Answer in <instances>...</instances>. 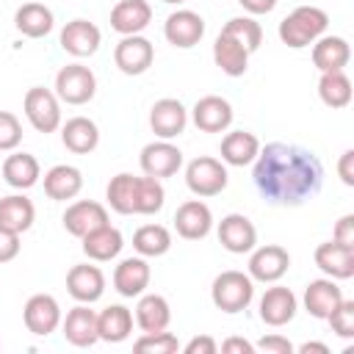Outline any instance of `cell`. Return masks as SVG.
I'll return each instance as SVG.
<instances>
[{"mask_svg": "<svg viewBox=\"0 0 354 354\" xmlns=\"http://www.w3.org/2000/svg\"><path fill=\"white\" fill-rule=\"evenodd\" d=\"M257 194L282 207H296L313 199L324 185V163L313 149L299 144L271 141L260 147L252 169Z\"/></svg>", "mask_w": 354, "mask_h": 354, "instance_id": "1", "label": "cell"}, {"mask_svg": "<svg viewBox=\"0 0 354 354\" xmlns=\"http://www.w3.org/2000/svg\"><path fill=\"white\" fill-rule=\"evenodd\" d=\"M105 196H108L111 210H116L122 216H152L166 202V191H163L160 180L147 177V174L133 177L127 171L111 177Z\"/></svg>", "mask_w": 354, "mask_h": 354, "instance_id": "2", "label": "cell"}, {"mask_svg": "<svg viewBox=\"0 0 354 354\" xmlns=\"http://www.w3.org/2000/svg\"><path fill=\"white\" fill-rule=\"evenodd\" d=\"M329 28V17L324 8L318 6H296L282 22H279V39L282 44H288L290 50H301L310 47L318 36H324Z\"/></svg>", "mask_w": 354, "mask_h": 354, "instance_id": "3", "label": "cell"}, {"mask_svg": "<svg viewBox=\"0 0 354 354\" xmlns=\"http://www.w3.org/2000/svg\"><path fill=\"white\" fill-rule=\"evenodd\" d=\"M210 299L227 315L243 313L254 299V279L243 271H221L210 285Z\"/></svg>", "mask_w": 354, "mask_h": 354, "instance_id": "4", "label": "cell"}, {"mask_svg": "<svg viewBox=\"0 0 354 354\" xmlns=\"http://www.w3.org/2000/svg\"><path fill=\"white\" fill-rule=\"evenodd\" d=\"M230 183L227 166L210 155H199L185 166V185L196 196H218Z\"/></svg>", "mask_w": 354, "mask_h": 354, "instance_id": "5", "label": "cell"}, {"mask_svg": "<svg viewBox=\"0 0 354 354\" xmlns=\"http://www.w3.org/2000/svg\"><path fill=\"white\" fill-rule=\"evenodd\" d=\"M97 94V77L86 64H66L55 75V97L66 105H86Z\"/></svg>", "mask_w": 354, "mask_h": 354, "instance_id": "6", "label": "cell"}, {"mask_svg": "<svg viewBox=\"0 0 354 354\" xmlns=\"http://www.w3.org/2000/svg\"><path fill=\"white\" fill-rule=\"evenodd\" d=\"M22 108L36 133L47 136L61 127V100L55 97V91L44 88V86H33V88H28Z\"/></svg>", "mask_w": 354, "mask_h": 354, "instance_id": "7", "label": "cell"}, {"mask_svg": "<svg viewBox=\"0 0 354 354\" xmlns=\"http://www.w3.org/2000/svg\"><path fill=\"white\" fill-rule=\"evenodd\" d=\"M249 277L254 282H279L288 268H290V254L288 249H282L279 243H266V246H254L249 252Z\"/></svg>", "mask_w": 354, "mask_h": 354, "instance_id": "8", "label": "cell"}, {"mask_svg": "<svg viewBox=\"0 0 354 354\" xmlns=\"http://www.w3.org/2000/svg\"><path fill=\"white\" fill-rule=\"evenodd\" d=\"M138 163H141V171L147 177H155V180H163V177H174L183 166V152L180 147H174L171 141L160 138V141H149L141 155H138Z\"/></svg>", "mask_w": 354, "mask_h": 354, "instance_id": "9", "label": "cell"}, {"mask_svg": "<svg viewBox=\"0 0 354 354\" xmlns=\"http://www.w3.org/2000/svg\"><path fill=\"white\" fill-rule=\"evenodd\" d=\"M22 321L28 332L47 337L61 326V304L50 293H33L22 307Z\"/></svg>", "mask_w": 354, "mask_h": 354, "instance_id": "10", "label": "cell"}, {"mask_svg": "<svg viewBox=\"0 0 354 354\" xmlns=\"http://www.w3.org/2000/svg\"><path fill=\"white\" fill-rule=\"evenodd\" d=\"M155 61V47L147 36H122V41L113 50V64L124 75H144Z\"/></svg>", "mask_w": 354, "mask_h": 354, "instance_id": "11", "label": "cell"}, {"mask_svg": "<svg viewBox=\"0 0 354 354\" xmlns=\"http://www.w3.org/2000/svg\"><path fill=\"white\" fill-rule=\"evenodd\" d=\"M163 36L171 47H180V50H188L194 44L202 41L205 36V19L191 11V8H177L174 14L166 17L163 22Z\"/></svg>", "mask_w": 354, "mask_h": 354, "instance_id": "12", "label": "cell"}, {"mask_svg": "<svg viewBox=\"0 0 354 354\" xmlns=\"http://www.w3.org/2000/svg\"><path fill=\"white\" fill-rule=\"evenodd\" d=\"M296 310H299V299L290 288H282V285H274L260 296V321L266 326H285L296 318Z\"/></svg>", "mask_w": 354, "mask_h": 354, "instance_id": "13", "label": "cell"}, {"mask_svg": "<svg viewBox=\"0 0 354 354\" xmlns=\"http://www.w3.org/2000/svg\"><path fill=\"white\" fill-rule=\"evenodd\" d=\"M174 230L185 241H202L213 230V213L202 199H188L174 210Z\"/></svg>", "mask_w": 354, "mask_h": 354, "instance_id": "14", "label": "cell"}, {"mask_svg": "<svg viewBox=\"0 0 354 354\" xmlns=\"http://www.w3.org/2000/svg\"><path fill=\"white\" fill-rule=\"evenodd\" d=\"M218 243L232 254H249L257 246V230L243 213H227L218 221Z\"/></svg>", "mask_w": 354, "mask_h": 354, "instance_id": "15", "label": "cell"}, {"mask_svg": "<svg viewBox=\"0 0 354 354\" xmlns=\"http://www.w3.org/2000/svg\"><path fill=\"white\" fill-rule=\"evenodd\" d=\"M185 124H188V111H185V105H183L180 100H174V97L158 100V102L152 105V111H149V127H152V133H155L158 138L171 141V138H177V136L185 130Z\"/></svg>", "mask_w": 354, "mask_h": 354, "instance_id": "16", "label": "cell"}, {"mask_svg": "<svg viewBox=\"0 0 354 354\" xmlns=\"http://www.w3.org/2000/svg\"><path fill=\"white\" fill-rule=\"evenodd\" d=\"M66 290H69V296L75 301L94 304L105 293V274L97 266H88V263L72 266L69 274H66Z\"/></svg>", "mask_w": 354, "mask_h": 354, "instance_id": "17", "label": "cell"}, {"mask_svg": "<svg viewBox=\"0 0 354 354\" xmlns=\"http://www.w3.org/2000/svg\"><path fill=\"white\" fill-rule=\"evenodd\" d=\"M61 332L66 337V343L77 346V348H88L100 340V332H97V313L88 307V304H80L72 307L66 313V318H61Z\"/></svg>", "mask_w": 354, "mask_h": 354, "instance_id": "18", "label": "cell"}, {"mask_svg": "<svg viewBox=\"0 0 354 354\" xmlns=\"http://www.w3.org/2000/svg\"><path fill=\"white\" fill-rule=\"evenodd\" d=\"M58 41H61L64 53H69V55H75V58H88V55H94V53L100 50L102 33H100V28H97L94 22H88V19H72V22L64 25Z\"/></svg>", "mask_w": 354, "mask_h": 354, "instance_id": "19", "label": "cell"}, {"mask_svg": "<svg viewBox=\"0 0 354 354\" xmlns=\"http://www.w3.org/2000/svg\"><path fill=\"white\" fill-rule=\"evenodd\" d=\"M191 119L202 133H224L232 124V105L218 94H207L196 100V105L191 108Z\"/></svg>", "mask_w": 354, "mask_h": 354, "instance_id": "20", "label": "cell"}, {"mask_svg": "<svg viewBox=\"0 0 354 354\" xmlns=\"http://www.w3.org/2000/svg\"><path fill=\"white\" fill-rule=\"evenodd\" d=\"M102 224H108V210H105V205H100L94 199H77L64 210V230L75 238H83L86 232H91Z\"/></svg>", "mask_w": 354, "mask_h": 354, "instance_id": "21", "label": "cell"}, {"mask_svg": "<svg viewBox=\"0 0 354 354\" xmlns=\"http://www.w3.org/2000/svg\"><path fill=\"white\" fill-rule=\"evenodd\" d=\"M149 279H152V271H149V263L147 257H124L116 268H113V288L119 296L124 299H133V296H141L147 288H149Z\"/></svg>", "mask_w": 354, "mask_h": 354, "instance_id": "22", "label": "cell"}, {"mask_svg": "<svg viewBox=\"0 0 354 354\" xmlns=\"http://www.w3.org/2000/svg\"><path fill=\"white\" fill-rule=\"evenodd\" d=\"M343 299H346V296H343L337 279H332V277L313 279V282H307V288H304V310H307L313 318H321V321H326L329 313H332Z\"/></svg>", "mask_w": 354, "mask_h": 354, "instance_id": "23", "label": "cell"}, {"mask_svg": "<svg viewBox=\"0 0 354 354\" xmlns=\"http://www.w3.org/2000/svg\"><path fill=\"white\" fill-rule=\"evenodd\" d=\"M313 257H315V266L332 279H351L354 277V246L326 241L315 249Z\"/></svg>", "mask_w": 354, "mask_h": 354, "instance_id": "24", "label": "cell"}, {"mask_svg": "<svg viewBox=\"0 0 354 354\" xmlns=\"http://www.w3.org/2000/svg\"><path fill=\"white\" fill-rule=\"evenodd\" d=\"M152 22V6L147 0H119L111 8V28L122 36H136Z\"/></svg>", "mask_w": 354, "mask_h": 354, "instance_id": "25", "label": "cell"}, {"mask_svg": "<svg viewBox=\"0 0 354 354\" xmlns=\"http://www.w3.org/2000/svg\"><path fill=\"white\" fill-rule=\"evenodd\" d=\"M80 241H83V254L88 260H94V263H108V260L119 257V252L124 246L122 232L116 227H111V221L97 227V230H91V232H86Z\"/></svg>", "mask_w": 354, "mask_h": 354, "instance_id": "26", "label": "cell"}, {"mask_svg": "<svg viewBox=\"0 0 354 354\" xmlns=\"http://www.w3.org/2000/svg\"><path fill=\"white\" fill-rule=\"evenodd\" d=\"M80 191H83V174L77 166L58 163V166L44 171V194L50 199L66 202V199H75Z\"/></svg>", "mask_w": 354, "mask_h": 354, "instance_id": "27", "label": "cell"}, {"mask_svg": "<svg viewBox=\"0 0 354 354\" xmlns=\"http://www.w3.org/2000/svg\"><path fill=\"white\" fill-rule=\"evenodd\" d=\"M61 141L75 155H88L100 144V127L88 116H72L61 127Z\"/></svg>", "mask_w": 354, "mask_h": 354, "instance_id": "28", "label": "cell"}, {"mask_svg": "<svg viewBox=\"0 0 354 354\" xmlns=\"http://www.w3.org/2000/svg\"><path fill=\"white\" fill-rule=\"evenodd\" d=\"M351 61V47L343 36H318L313 41V64L318 72H335L343 69Z\"/></svg>", "mask_w": 354, "mask_h": 354, "instance_id": "29", "label": "cell"}, {"mask_svg": "<svg viewBox=\"0 0 354 354\" xmlns=\"http://www.w3.org/2000/svg\"><path fill=\"white\" fill-rule=\"evenodd\" d=\"M136 324L141 332H163L171 324V307L160 293H141L136 304Z\"/></svg>", "mask_w": 354, "mask_h": 354, "instance_id": "30", "label": "cell"}, {"mask_svg": "<svg viewBox=\"0 0 354 354\" xmlns=\"http://www.w3.org/2000/svg\"><path fill=\"white\" fill-rule=\"evenodd\" d=\"M249 55H252V53H249L241 41H235L232 36H227V33H218L216 41H213V61H216V66H218L224 75H230V77H241V75L246 72Z\"/></svg>", "mask_w": 354, "mask_h": 354, "instance_id": "31", "label": "cell"}, {"mask_svg": "<svg viewBox=\"0 0 354 354\" xmlns=\"http://www.w3.org/2000/svg\"><path fill=\"white\" fill-rule=\"evenodd\" d=\"M260 152V141L249 130H232L221 138V163L227 166H249Z\"/></svg>", "mask_w": 354, "mask_h": 354, "instance_id": "32", "label": "cell"}, {"mask_svg": "<svg viewBox=\"0 0 354 354\" xmlns=\"http://www.w3.org/2000/svg\"><path fill=\"white\" fill-rule=\"evenodd\" d=\"M39 177H41V166L30 152H14L3 160V180L17 191L33 188Z\"/></svg>", "mask_w": 354, "mask_h": 354, "instance_id": "33", "label": "cell"}, {"mask_svg": "<svg viewBox=\"0 0 354 354\" xmlns=\"http://www.w3.org/2000/svg\"><path fill=\"white\" fill-rule=\"evenodd\" d=\"M36 221V207L25 194H8L0 199V227L11 232H28Z\"/></svg>", "mask_w": 354, "mask_h": 354, "instance_id": "34", "label": "cell"}, {"mask_svg": "<svg viewBox=\"0 0 354 354\" xmlns=\"http://www.w3.org/2000/svg\"><path fill=\"white\" fill-rule=\"evenodd\" d=\"M14 25H17V30L22 36L41 39V36H47L53 30L55 17H53V11L44 3H22L17 8V14H14Z\"/></svg>", "mask_w": 354, "mask_h": 354, "instance_id": "35", "label": "cell"}, {"mask_svg": "<svg viewBox=\"0 0 354 354\" xmlns=\"http://www.w3.org/2000/svg\"><path fill=\"white\" fill-rule=\"evenodd\" d=\"M97 332L105 343H122L133 332V313L124 304H108L102 313H97Z\"/></svg>", "mask_w": 354, "mask_h": 354, "instance_id": "36", "label": "cell"}, {"mask_svg": "<svg viewBox=\"0 0 354 354\" xmlns=\"http://www.w3.org/2000/svg\"><path fill=\"white\" fill-rule=\"evenodd\" d=\"M351 80L343 69H335V72H321L318 77V97L324 105L329 108H346L351 102Z\"/></svg>", "mask_w": 354, "mask_h": 354, "instance_id": "37", "label": "cell"}, {"mask_svg": "<svg viewBox=\"0 0 354 354\" xmlns=\"http://www.w3.org/2000/svg\"><path fill=\"white\" fill-rule=\"evenodd\" d=\"M133 249L141 257H160L171 249V232L163 224H144L133 232Z\"/></svg>", "mask_w": 354, "mask_h": 354, "instance_id": "38", "label": "cell"}, {"mask_svg": "<svg viewBox=\"0 0 354 354\" xmlns=\"http://www.w3.org/2000/svg\"><path fill=\"white\" fill-rule=\"evenodd\" d=\"M221 33L232 36L235 41H241L249 53H254V50L260 47V41H263V28H260V22H254L252 17H232V19L221 28Z\"/></svg>", "mask_w": 354, "mask_h": 354, "instance_id": "39", "label": "cell"}, {"mask_svg": "<svg viewBox=\"0 0 354 354\" xmlns=\"http://www.w3.org/2000/svg\"><path fill=\"white\" fill-rule=\"evenodd\" d=\"M133 348L141 354H174V351H180V340L166 329L163 332H144L133 343Z\"/></svg>", "mask_w": 354, "mask_h": 354, "instance_id": "40", "label": "cell"}, {"mask_svg": "<svg viewBox=\"0 0 354 354\" xmlns=\"http://www.w3.org/2000/svg\"><path fill=\"white\" fill-rule=\"evenodd\" d=\"M329 326H332V332L337 335V337H346V340H351L354 337V301L351 299H343L332 313H329Z\"/></svg>", "mask_w": 354, "mask_h": 354, "instance_id": "41", "label": "cell"}, {"mask_svg": "<svg viewBox=\"0 0 354 354\" xmlns=\"http://www.w3.org/2000/svg\"><path fill=\"white\" fill-rule=\"evenodd\" d=\"M22 141V124L11 111H0V152H14Z\"/></svg>", "mask_w": 354, "mask_h": 354, "instance_id": "42", "label": "cell"}, {"mask_svg": "<svg viewBox=\"0 0 354 354\" xmlns=\"http://www.w3.org/2000/svg\"><path fill=\"white\" fill-rule=\"evenodd\" d=\"M254 348H260L266 354H293V343L282 335H266L254 343Z\"/></svg>", "mask_w": 354, "mask_h": 354, "instance_id": "43", "label": "cell"}, {"mask_svg": "<svg viewBox=\"0 0 354 354\" xmlns=\"http://www.w3.org/2000/svg\"><path fill=\"white\" fill-rule=\"evenodd\" d=\"M19 232H11L6 227H0V263H8L19 254Z\"/></svg>", "mask_w": 354, "mask_h": 354, "instance_id": "44", "label": "cell"}, {"mask_svg": "<svg viewBox=\"0 0 354 354\" xmlns=\"http://www.w3.org/2000/svg\"><path fill=\"white\" fill-rule=\"evenodd\" d=\"M332 241L346 243V246H354V213H346V216L337 218V224L332 230Z\"/></svg>", "mask_w": 354, "mask_h": 354, "instance_id": "45", "label": "cell"}, {"mask_svg": "<svg viewBox=\"0 0 354 354\" xmlns=\"http://www.w3.org/2000/svg\"><path fill=\"white\" fill-rule=\"evenodd\" d=\"M185 354H216L218 351V343L210 337V335H196L191 337L185 346H183Z\"/></svg>", "mask_w": 354, "mask_h": 354, "instance_id": "46", "label": "cell"}, {"mask_svg": "<svg viewBox=\"0 0 354 354\" xmlns=\"http://www.w3.org/2000/svg\"><path fill=\"white\" fill-rule=\"evenodd\" d=\"M337 174L346 185H354V149H346L337 160Z\"/></svg>", "mask_w": 354, "mask_h": 354, "instance_id": "47", "label": "cell"}, {"mask_svg": "<svg viewBox=\"0 0 354 354\" xmlns=\"http://www.w3.org/2000/svg\"><path fill=\"white\" fill-rule=\"evenodd\" d=\"M221 351H224V354H252V351H254V343H249V340H243V337H227V340L221 343Z\"/></svg>", "mask_w": 354, "mask_h": 354, "instance_id": "48", "label": "cell"}, {"mask_svg": "<svg viewBox=\"0 0 354 354\" xmlns=\"http://www.w3.org/2000/svg\"><path fill=\"white\" fill-rule=\"evenodd\" d=\"M238 3H241L243 11H249V14H271L274 6H277V0H238Z\"/></svg>", "mask_w": 354, "mask_h": 354, "instance_id": "49", "label": "cell"}, {"mask_svg": "<svg viewBox=\"0 0 354 354\" xmlns=\"http://www.w3.org/2000/svg\"><path fill=\"white\" fill-rule=\"evenodd\" d=\"M301 354H310V351H318V354H329V346L326 343H301L299 346Z\"/></svg>", "mask_w": 354, "mask_h": 354, "instance_id": "50", "label": "cell"}, {"mask_svg": "<svg viewBox=\"0 0 354 354\" xmlns=\"http://www.w3.org/2000/svg\"><path fill=\"white\" fill-rule=\"evenodd\" d=\"M163 3H169V6H180V3H185V0H163Z\"/></svg>", "mask_w": 354, "mask_h": 354, "instance_id": "51", "label": "cell"}]
</instances>
